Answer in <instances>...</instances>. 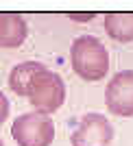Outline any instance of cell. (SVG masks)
Returning <instances> with one entry per match:
<instances>
[{
  "label": "cell",
  "mask_w": 133,
  "mask_h": 146,
  "mask_svg": "<svg viewBox=\"0 0 133 146\" xmlns=\"http://www.w3.org/2000/svg\"><path fill=\"white\" fill-rule=\"evenodd\" d=\"M72 70L83 81H100L109 70V52L98 37L81 35L70 46Z\"/></svg>",
  "instance_id": "cell-1"
},
{
  "label": "cell",
  "mask_w": 133,
  "mask_h": 146,
  "mask_svg": "<svg viewBox=\"0 0 133 146\" xmlns=\"http://www.w3.org/2000/svg\"><path fill=\"white\" fill-rule=\"evenodd\" d=\"M11 135L18 146H50L55 140V122L39 111L22 113L11 124Z\"/></svg>",
  "instance_id": "cell-2"
},
{
  "label": "cell",
  "mask_w": 133,
  "mask_h": 146,
  "mask_svg": "<svg viewBox=\"0 0 133 146\" xmlns=\"http://www.w3.org/2000/svg\"><path fill=\"white\" fill-rule=\"evenodd\" d=\"M26 98L39 113H46V116L55 113L66 100V83L61 81V76L57 72L46 68L44 72H39L35 76Z\"/></svg>",
  "instance_id": "cell-3"
},
{
  "label": "cell",
  "mask_w": 133,
  "mask_h": 146,
  "mask_svg": "<svg viewBox=\"0 0 133 146\" xmlns=\"http://www.w3.org/2000/svg\"><path fill=\"white\" fill-rule=\"evenodd\" d=\"M105 105L114 116H133V70H120L111 76L105 90Z\"/></svg>",
  "instance_id": "cell-4"
},
{
  "label": "cell",
  "mask_w": 133,
  "mask_h": 146,
  "mask_svg": "<svg viewBox=\"0 0 133 146\" xmlns=\"http://www.w3.org/2000/svg\"><path fill=\"white\" fill-rule=\"evenodd\" d=\"M114 140V127L100 113H87L72 131V146H109Z\"/></svg>",
  "instance_id": "cell-5"
},
{
  "label": "cell",
  "mask_w": 133,
  "mask_h": 146,
  "mask_svg": "<svg viewBox=\"0 0 133 146\" xmlns=\"http://www.w3.org/2000/svg\"><path fill=\"white\" fill-rule=\"evenodd\" d=\"M29 35V26L20 13H0V46L18 48Z\"/></svg>",
  "instance_id": "cell-6"
},
{
  "label": "cell",
  "mask_w": 133,
  "mask_h": 146,
  "mask_svg": "<svg viewBox=\"0 0 133 146\" xmlns=\"http://www.w3.org/2000/svg\"><path fill=\"white\" fill-rule=\"evenodd\" d=\"M46 66L39 63V61H24V63H18L9 72V90L15 92L18 96H29V90L33 85V81L39 72H44Z\"/></svg>",
  "instance_id": "cell-7"
},
{
  "label": "cell",
  "mask_w": 133,
  "mask_h": 146,
  "mask_svg": "<svg viewBox=\"0 0 133 146\" xmlns=\"http://www.w3.org/2000/svg\"><path fill=\"white\" fill-rule=\"evenodd\" d=\"M105 31L116 42H133V13H107Z\"/></svg>",
  "instance_id": "cell-8"
},
{
  "label": "cell",
  "mask_w": 133,
  "mask_h": 146,
  "mask_svg": "<svg viewBox=\"0 0 133 146\" xmlns=\"http://www.w3.org/2000/svg\"><path fill=\"white\" fill-rule=\"evenodd\" d=\"M96 18V13H70L68 20H72V22H92V20Z\"/></svg>",
  "instance_id": "cell-9"
},
{
  "label": "cell",
  "mask_w": 133,
  "mask_h": 146,
  "mask_svg": "<svg viewBox=\"0 0 133 146\" xmlns=\"http://www.w3.org/2000/svg\"><path fill=\"white\" fill-rule=\"evenodd\" d=\"M7 116H9V100H7L5 94L0 92V124L7 120Z\"/></svg>",
  "instance_id": "cell-10"
},
{
  "label": "cell",
  "mask_w": 133,
  "mask_h": 146,
  "mask_svg": "<svg viewBox=\"0 0 133 146\" xmlns=\"http://www.w3.org/2000/svg\"><path fill=\"white\" fill-rule=\"evenodd\" d=\"M0 146H5V142H2V140H0Z\"/></svg>",
  "instance_id": "cell-11"
}]
</instances>
